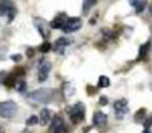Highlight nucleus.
Instances as JSON below:
<instances>
[{
    "mask_svg": "<svg viewBox=\"0 0 152 133\" xmlns=\"http://www.w3.org/2000/svg\"><path fill=\"white\" fill-rule=\"evenodd\" d=\"M55 90L51 88H40L31 91L27 95V100L33 103H48L52 100Z\"/></svg>",
    "mask_w": 152,
    "mask_h": 133,
    "instance_id": "obj_1",
    "label": "nucleus"
},
{
    "mask_svg": "<svg viewBox=\"0 0 152 133\" xmlns=\"http://www.w3.org/2000/svg\"><path fill=\"white\" fill-rule=\"evenodd\" d=\"M68 114L70 116V120L74 124H77V122H80V121H82L84 119L86 107H84V104L82 102H77L72 107L68 108Z\"/></svg>",
    "mask_w": 152,
    "mask_h": 133,
    "instance_id": "obj_2",
    "label": "nucleus"
},
{
    "mask_svg": "<svg viewBox=\"0 0 152 133\" xmlns=\"http://www.w3.org/2000/svg\"><path fill=\"white\" fill-rule=\"evenodd\" d=\"M17 113V103L14 101L0 102V116L4 119L13 118Z\"/></svg>",
    "mask_w": 152,
    "mask_h": 133,
    "instance_id": "obj_3",
    "label": "nucleus"
},
{
    "mask_svg": "<svg viewBox=\"0 0 152 133\" xmlns=\"http://www.w3.org/2000/svg\"><path fill=\"white\" fill-rule=\"evenodd\" d=\"M115 115L118 119H122L127 113H128V104H127V100L126 99H120L116 100L113 104Z\"/></svg>",
    "mask_w": 152,
    "mask_h": 133,
    "instance_id": "obj_4",
    "label": "nucleus"
},
{
    "mask_svg": "<svg viewBox=\"0 0 152 133\" xmlns=\"http://www.w3.org/2000/svg\"><path fill=\"white\" fill-rule=\"evenodd\" d=\"M82 26V20L78 17H70L68 18V20L65 21V25L63 26V31L65 33H71L74 31H77L80 27Z\"/></svg>",
    "mask_w": 152,
    "mask_h": 133,
    "instance_id": "obj_5",
    "label": "nucleus"
},
{
    "mask_svg": "<svg viewBox=\"0 0 152 133\" xmlns=\"http://www.w3.org/2000/svg\"><path fill=\"white\" fill-rule=\"evenodd\" d=\"M50 70H51V63L48 61H43L39 64V69H38V81L44 82L49 76Z\"/></svg>",
    "mask_w": 152,
    "mask_h": 133,
    "instance_id": "obj_6",
    "label": "nucleus"
},
{
    "mask_svg": "<svg viewBox=\"0 0 152 133\" xmlns=\"http://www.w3.org/2000/svg\"><path fill=\"white\" fill-rule=\"evenodd\" d=\"M50 129L52 131V133H66V127H65L64 121L61 116H55L53 118Z\"/></svg>",
    "mask_w": 152,
    "mask_h": 133,
    "instance_id": "obj_7",
    "label": "nucleus"
},
{
    "mask_svg": "<svg viewBox=\"0 0 152 133\" xmlns=\"http://www.w3.org/2000/svg\"><path fill=\"white\" fill-rule=\"evenodd\" d=\"M14 13H15V10H14V7H13V5L11 2H2V4H0V15L7 14L10 17L8 23L12 21L13 17H14Z\"/></svg>",
    "mask_w": 152,
    "mask_h": 133,
    "instance_id": "obj_8",
    "label": "nucleus"
},
{
    "mask_svg": "<svg viewBox=\"0 0 152 133\" xmlns=\"http://www.w3.org/2000/svg\"><path fill=\"white\" fill-rule=\"evenodd\" d=\"M66 20H68V17L64 13H61V14H58L57 17H55L51 20L50 27H52V28H63V26L65 25Z\"/></svg>",
    "mask_w": 152,
    "mask_h": 133,
    "instance_id": "obj_9",
    "label": "nucleus"
},
{
    "mask_svg": "<svg viewBox=\"0 0 152 133\" xmlns=\"http://www.w3.org/2000/svg\"><path fill=\"white\" fill-rule=\"evenodd\" d=\"M106 122H107V115L103 112L97 110V112L94 113V115H93V124L96 127H102V126L106 125Z\"/></svg>",
    "mask_w": 152,
    "mask_h": 133,
    "instance_id": "obj_10",
    "label": "nucleus"
},
{
    "mask_svg": "<svg viewBox=\"0 0 152 133\" xmlns=\"http://www.w3.org/2000/svg\"><path fill=\"white\" fill-rule=\"evenodd\" d=\"M34 23H36V26H37V30L39 31V33H40L44 38H46V37L49 36V31H48V23H46L45 20L40 19V18L36 19V20H34Z\"/></svg>",
    "mask_w": 152,
    "mask_h": 133,
    "instance_id": "obj_11",
    "label": "nucleus"
},
{
    "mask_svg": "<svg viewBox=\"0 0 152 133\" xmlns=\"http://www.w3.org/2000/svg\"><path fill=\"white\" fill-rule=\"evenodd\" d=\"M70 44V40L65 37H62V38H58L56 42H55V50L59 53H63L64 52V49Z\"/></svg>",
    "mask_w": 152,
    "mask_h": 133,
    "instance_id": "obj_12",
    "label": "nucleus"
},
{
    "mask_svg": "<svg viewBox=\"0 0 152 133\" xmlns=\"http://www.w3.org/2000/svg\"><path fill=\"white\" fill-rule=\"evenodd\" d=\"M50 119H51V112H50V109L43 108L40 110V113H39V124L42 126H45V125H48V122L50 121Z\"/></svg>",
    "mask_w": 152,
    "mask_h": 133,
    "instance_id": "obj_13",
    "label": "nucleus"
},
{
    "mask_svg": "<svg viewBox=\"0 0 152 133\" xmlns=\"http://www.w3.org/2000/svg\"><path fill=\"white\" fill-rule=\"evenodd\" d=\"M150 46H151V42H150V40H148L147 43H145L144 45L140 46V50H139V56H140V58H145V57L147 56V52H148V50H150Z\"/></svg>",
    "mask_w": 152,
    "mask_h": 133,
    "instance_id": "obj_14",
    "label": "nucleus"
},
{
    "mask_svg": "<svg viewBox=\"0 0 152 133\" xmlns=\"http://www.w3.org/2000/svg\"><path fill=\"white\" fill-rule=\"evenodd\" d=\"M95 4H96V0H84L83 1V13L87 14Z\"/></svg>",
    "mask_w": 152,
    "mask_h": 133,
    "instance_id": "obj_15",
    "label": "nucleus"
},
{
    "mask_svg": "<svg viewBox=\"0 0 152 133\" xmlns=\"http://www.w3.org/2000/svg\"><path fill=\"white\" fill-rule=\"evenodd\" d=\"M110 84V81L107 76H100L99 77V82H97V86L100 88H107L108 86Z\"/></svg>",
    "mask_w": 152,
    "mask_h": 133,
    "instance_id": "obj_16",
    "label": "nucleus"
},
{
    "mask_svg": "<svg viewBox=\"0 0 152 133\" xmlns=\"http://www.w3.org/2000/svg\"><path fill=\"white\" fill-rule=\"evenodd\" d=\"M134 7H135V12L137 13H141L145 10V7H146V1L145 0H138L135 2Z\"/></svg>",
    "mask_w": 152,
    "mask_h": 133,
    "instance_id": "obj_17",
    "label": "nucleus"
},
{
    "mask_svg": "<svg viewBox=\"0 0 152 133\" xmlns=\"http://www.w3.org/2000/svg\"><path fill=\"white\" fill-rule=\"evenodd\" d=\"M135 121H138V122H142V121H145L147 118H146V114H145V109L144 108H141L139 112H137V114H135Z\"/></svg>",
    "mask_w": 152,
    "mask_h": 133,
    "instance_id": "obj_18",
    "label": "nucleus"
},
{
    "mask_svg": "<svg viewBox=\"0 0 152 133\" xmlns=\"http://www.w3.org/2000/svg\"><path fill=\"white\" fill-rule=\"evenodd\" d=\"M15 88H17V90L20 91V93L25 91V89H26V83H25V81H23V80H18L17 83H15Z\"/></svg>",
    "mask_w": 152,
    "mask_h": 133,
    "instance_id": "obj_19",
    "label": "nucleus"
},
{
    "mask_svg": "<svg viewBox=\"0 0 152 133\" xmlns=\"http://www.w3.org/2000/svg\"><path fill=\"white\" fill-rule=\"evenodd\" d=\"M50 49H51V44H50L49 42H44V43L39 46V51H40L42 53H46L48 51H50Z\"/></svg>",
    "mask_w": 152,
    "mask_h": 133,
    "instance_id": "obj_20",
    "label": "nucleus"
},
{
    "mask_svg": "<svg viewBox=\"0 0 152 133\" xmlns=\"http://www.w3.org/2000/svg\"><path fill=\"white\" fill-rule=\"evenodd\" d=\"M39 122V119H38V116H36V115H32V116H30L27 120H26V125L27 126H33V125H36V124H38Z\"/></svg>",
    "mask_w": 152,
    "mask_h": 133,
    "instance_id": "obj_21",
    "label": "nucleus"
},
{
    "mask_svg": "<svg viewBox=\"0 0 152 133\" xmlns=\"http://www.w3.org/2000/svg\"><path fill=\"white\" fill-rule=\"evenodd\" d=\"M11 59L14 61V62H19V61H21V55H20V53H19V55H18V53L12 55V56H11Z\"/></svg>",
    "mask_w": 152,
    "mask_h": 133,
    "instance_id": "obj_22",
    "label": "nucleus"
},
{
    "mask_svg": "<svg viewBox=\"0 0 152 133\" xmlns=\"http://www.w3.org/2000/svg\"><path fill=\"white\" fill-rule=\"evenodd\" d=\"M107 102H108V101H107V97H106V96H101L100 100H99V103H100L101 106H106Z\"/></svg>",
    "mask_w": 152,
    "mask_h": 133,
    "instance_id": "obj_23",
    "label": "nucleus"
},
{
    "mask_svg": "<svg viewBox=\"0 0 152 133\" xmlns=\"http://www.w3.org/2000/svg\"><path fill=\"white\" fill-rule=\"evenodd\" d=\"M26 53H27V56H28V57H32V55H33V50H32V49H27Z\"/></svg>",
    "mask_w": 152,
    "mask_h": 133,
    "instance_id": "obj_24",
    "label": "nucleus"
},
{
    "mask_svg": "<svg viewBox=\"0 0 152 133\" xmlns=\"http://www.w3.org/2000/svg\"><path fill=\"white\" fill-rule=\"evenodd\" d=\"M137 1H138V0H129V4H131V5H132V6H134V5H135V2H137Z\"/></svg>",
    "mask_w": 152,
    "mask_h": 133,
    "instance_id": "obj_25",
    "label": "nucleus"
},
{
    "mask_svg": "<svg viewBox=\"0 0 152 133\" xmlns=\"http://www.w3.org/2000/svg\"><path fill=\"white\" fill-rule=\"evenodd\" d=\"M142 133H151V131H150L148 128H145V129L142 131Z\"/></svg>",
    "mask_w": 152,
    "mask_h": 133,
    "instance_id": "obj_26",
    "label": "nucleus"
},
{
    "mask_svg": "<svg viewBox=\"0 0 152 133\" xmlns=\"http://www.w3.org/2000/svg\"><path fill=\"white\" fill-rule=\"evenodd\" d=\"M0 133H5V129H4L1 126H0Z\"/></svg>",
    "mask_w": 152,
    "mask_h": 133,
    "instance_id": "obj_27",
    "label": "nucleus"
},
{
    "mask_svg": "<svg viewBox=\"0 0 152 133\" xmlns=\"http://www.w3.org/2000/svg\"><path fill=\"white\" fill-rule=\"evenodd\" d=\"M150 11H151V12H152V5H151V8H150Z\"/></svg>",
    "mask_w": 152,
    "mask_h": 133,
    "instance_id": "obj_28",
    "label": "nucleus"
},
{
    "mask_svg": "<svg viewBox=\"0 0 152 133\" xmlns=\"http://www.w3.org/2000/svg\"><path fill=\"white\" fill-rule=\"evenodd\" d=\"M0 1H1V0H0Z\"/></svg>",
    "mask_w": 152,
    "mask_h": 133,
    "instance_id": "obj_29",
    "label": "nucleus"
}]
</instances>
